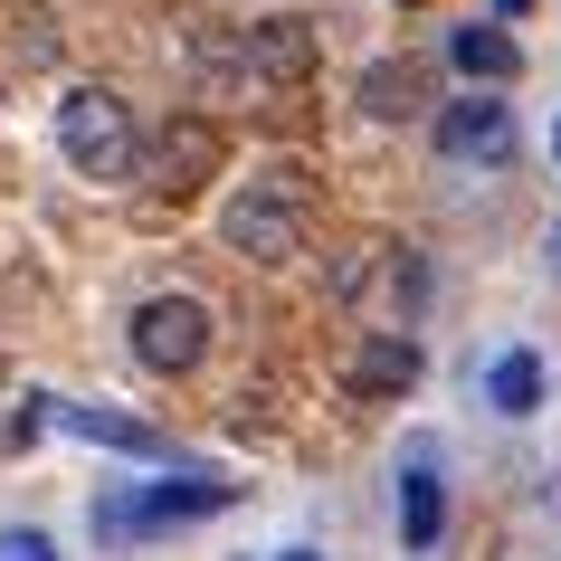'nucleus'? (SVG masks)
<instances>
[{
  "mask_svg": "<svg viewBox=\"0 0 561 561\" xmlns=\"http://www.w3.org/2000/svg\"><path fill=\"white\" fill-rule=\"evenodd\" d=\"M410 381H419V343H410L400 324L371 333V343L353 353V400H400Z\"/></svg>",
  "mask_w": 561,
  "mask_h": 561,
  "instance_id": "8",
  "label": "nucleus"
},
{
  "mask_svg": "<svg viewBox=\"0 0 561 561\" xmlns=\"http://www.w3.org/2000/svg\"><path fill=\"white\" fill-rule=\"evenodd\" d=\"M447 67H457V77H476V87H504V77H514V30L467 20V30L447 38Z\"/></svg>",
  "mask_w": 561,
  "mask_h": 561,
  "instance_id": "11",
  "label": "nucleus"
},
{
  "mask_svg": "<svg viewBox=\"0 0 561 561\" xmlns=\"http://www.w3.org/2000/svg\"><path fill=\"white\" fill-rule=\"evenodd\" d=\"M58 428H77V438L95 447H124V457H162V428H144V419H124V410H87V400H58Z\"/></svg>",
  "mask_w": 561,
  "mask_h": 561,
  "instance_id": "10",
  "label": "nucleus"
},
{
  "mask_svg": "<svg viewBox=\"0 0 561 561\" xmlns=\"http://www.w3.org/2000/svg\"><path fill=\"white\" fill-rule=\"evenodd\" d=\"M485 400H495L504 419H533V410H542V362H533V353H504L495 371H485Z\"/></svg>",
  "mask_w": 561,
  "mask_h": 561,
  "instance_id": "13",
  "label": "nucleus"
},
{
  "mask_svg": "<svg viewBox=\"0 0 561 561\" xmlns=\"http://www.w3.org/2000/svg\"><path fill=\"white\" fill-rule=\"evenodd\" d=\"M552 152H561V124H552Z\"/></svg>",
  "mask_w": 561,
  "mask_h": 561,
  "instance_id": "18",
  "label": "nucleus"
},
{
  "mask_svg": "<svg viewBox=\"0 0 561 561\" xmlns=\"http://www.w3.org/2000/svg\"><path fill=\"white\" fill-rule=\"evenodd\" d=\"M552 266H561V229H552Z\"/></svg>",
  "mask_w": 561,
  "mask_h": 561,
  "instance_id": "17",
  "label": "nucleus"
},
{
  "mask_svg": "<svg viewBox=\"0 0 561 561\" xmlns=\"http://www.w3.org/2000/svg\"><path fill=\"white\" fill-rule=\"evenodd\" d=\"M524 10H533V0H495V20H524Z\"/></svg>",
  "mask_w": 561,
  "mask_h": 561,
  "instance_id": "15",
  "label": "nucleus"
},
{
  "mask_svg": "<svg viewBox=\"0 0 561 561\" xmlns=\"http://www.w3.org/2000/svg\"><path fill=\"white\" fill-rule=\"evenodd\" d=\"M438 533H447V485L428 476V447H419L410 467H400V542L410 552H438Z\"/></svg>",
  "mask_w": 561,
  "mask_h": 561,
  "instance_id": "9",
  "label": "nucleus"
},
{
  "mask_svg": "<svg viewBox=\"0 0 561 561\" xmlns=\"http://www.w3.org/2000/svg\"><path fill=\"white\" fill-rule=\"evenodd\" d=\"M276 561H324V552H276Z\"/></svg>",
  "mask_w": 561,
  "mask_h": 561,
  "instance_id": "16",
  "label": "nucleus"
},
{
  "mask_svg": "<svg viewBox=\"0 0 561 561\" xmlns=\"http://www.w3.org/2000/svg\"><path fill=\"white\" fill-rule=\"evenodd\" d=\"M201 353H209V305H191V296L134 305V362L144 371H191Z\"/></svg>",
  "mask_w": 561,
  "mask_h": 561,
  "instance_id": "3",
  "label": "nucleus"
},
{
  "mask_svg": "<svg viewBox=\"0 0 561 561\" xmlns=\"http://www.w3.org/2000/svg\"><path fill=\"white\" fill-rule=\"evenodd\" d=\"M58 144H67V162L95 172V181H134V162H144L124 95H105V87H77V95L58 105Z\"/></svg>",
  "mask_w": 561,
  "mask_h": 561,
  "instance_id": "2",
  "label": "nucleus"
},
{
  "mask_svg": "<svg viewBox=\"0 0 561 561\" xmlns=\"http://www.w3.org/2000/svg\"><path fill=\"white\" fill-rule=\"evenodd\" d=\"M305 219H314V181H305L296 162H276V172H257L229 201L219 229H229L238 257H296V248H305Z\"/></svg>",
  "mask_w": 561,
  "mask_h": 561,
  "instance_id": "1",
  "label": "nucleus"
},
{
  "mask_svg": "<svg viewBox=\"0 0 561 561\" xmlns=\"http://www.w3.org/2000/svg\"><path fill=\"white\" fill-rule=\"evenodd\" d=\"M229 58L248 67V87H305V77H314V30H305V20H257Z\"/></svg>",
  "mask_w": 561,
  "mask_h": 561,
  "instance_id": "6",
  "label": "nucleus"
},
{
  "mask_svg": "<svg viewBox=\"0 0 561 561\" xmlns=\"http://www.w3.org/2000/svg\"><path fill=\"white\" fill-rule=\"evenodd\" d=\"M0 561H58V552H48V533H10V542H0Z\"/></svg>",
  "mask_w": 561,
  "mask_h": 561,
  "instance_id": "14",
  "label": "nucleus"
},
{
  "mask_svg": "<svg viewBox=\"0 0 561 561\" xmlns=\"http://www.w3.org/2000/svg\"><path fill=\"white\" fill-rule=\"evenodd\" d=\"M419 95H428V67H410V58H381V67H362V115L400 124V115H419Z\"/></svg>",
  "mask_w": 561,
  "mask_h": 561,
  "instance_id": "12",
  "label": "nucleus"
},
{
  "mask_svg": "<svg viewBox=\"0 0 561 561\" xmlns=\"http://www.w3.org/2000/svg\"><path fill=\"white\" fill-rule=\"evenodd\" d=\"M219 504H229V485H152V495H105V504H95V533H105V542H124V533H172V524L219 514Z\"/></svg>",
  "mask_w": 561,
  "mask_h": 561,
  "instance_id": "4",
  "label": "nucleus"
},
{
  "mask_svg": "<svg viewBox=\"0 0 561 561\" xmlns=\"http://www.w3.org/2000/svg\"><path fill=\"white\" fill-rule=\"evenodd\" d=\"M209 172H219V124L209 115H172L162 144H152V181H162V191H201Z\"/></svg>",
  "mask_w": 561,
  "mask_h": 561,
  "instance_id": "7",
  "label": "nucleus"
},
{
  "mask_svg": "<svg viewBox=\"0 0 561 561\" xmlns=\"http://www.w3.org/2000/svg\"><path fill=\"white\" fill-rule=\"evenodd\" d=\"M438 152L447 162H514V105L504 95H457L438 115Z\"/></svg>",
  "mask_w": 561,
  "mask_h": 561,
  "instance_id": "5",
  "label": "nucleus"
}]
</instances>
